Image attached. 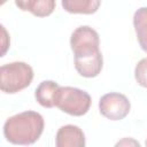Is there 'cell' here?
I'll return each instance as SVG.
<instances>
[{"instance_id":"6da1fadb","label":"cell","mask_w":147,"mask_h":147,"mask_svg":"<svg viewBox=\"0 0 147 147\" xmlns=\"http://www.w3.org/2000/svg\"><path fill=\"white\" fill-rule=\"evenodd\" d=\"M77 72L86 78L96 77L103 65L99 33L88 25L78 26L70 37Z\"/></svg>"},{"instance_id":"7a4b0ae2","label":"cell","mask_w":147,"mask_h":147,"mask_svg":"<svg viewBox=\"0 0 147 147\" xmlns=\"http://www.w3.org/2000/svg\"><path fill=\"white\" fill-rule=\"evenodd\" d=\"M44 117L33 110L23 111L10 116L3 124V136L14 145H32L44 131Z\"/></svg>"},{"instance_id":"3957f363","label":"cell","mask_w":147,"mask_h":147,"mask_svg":"<svg viewBox=\"0 0 147 147\" xmlns=\"http://www.w3.org/2000/svg\"><path fill=\"white\" fill-rule=\"evenodd\" d=\"M32 79L33 70L25 62L16 61L0 68V88L3 93L15 94L26 88Z\"/></svg>"},{"instance_id":"277c9868","label":"cell","mask_w":147,"mask_h":147,"mask_svg":"<svg viewBox=\"0 0 147 147\" xmlns=\"http://www.w3.org/2000/svg\"><path fill=\"white\" fill-rule=\"evenodd\" d=\"M91 95L80 88L72 86H61L56 100V107L71 116H83L91 107Z\"/></svg>"},{"instance_id":"5b68a950","label":"cell","mask_w":147,"mask_h":147,"mask_svg":"<svg viewBox=\"0 0 147 147\" xmlns=\"http://www.w3.org/2000/svg\"><path fill=\"white\" fill-rule=\"evenodd\" d=\"M131 109L129 99L121 93L110 92L100 98L99 110L100 114L110 121H121L125 118Z\"/></svg>"},{"instance_id":"8992f818","label":"cell","mask_w":147,"mask_h":147,"mask_svg":"<svg viewBox=\"0 0 147 147\" xmlns=\"http://www.w3.org/2000/svg\"><path fill=\"white\" fill-rule=\"evenodd\" d=\"M85 144V134L77 125H63L56 132V147H84Z\"/></svg>"},{"instance_id":"52a82bcc","label":"cell","mask_w":147,"mask_h":147,"mask_svg":"<svg viewBox=\"0 0 147 147\" xmlns=\"http://www.w3.org/2000/svg\"><path fill=\"white\" fill-rule=\"evenodd\" d=\"M60 85L53 80H44L41 82L34 92V98L38 103L45 108L56 107V100L59 96Z\"/></svg>"},{"instance_id":"ba28073f","label":"cell","mask_w":147,"mask_h":147,"mask_svg":"<svg viewBox=\"0 0 147 147\" xmlns=\"http://www.w3.org/2000/svg\"><path fill=\"white\" fill-rule=\"evenodd\" d=\"M15 5L23 11H30L37 17L49 16L56 6L55 0H15Z\"/></svg>"},{"instance_id":"9c48e42d","label":"cell","mask_w":147,"mask_h":147,"mask_svg":"<svg viewBox=\"0 0 147 147\" xmlns=\"http://www.w3.org/2000/svg\"><path fill=\"white\" fill-rule=\"evenodd\" d=\"M62 7L70 14H94L100 5L101 0H61Z\"/></svg>"},{"instance_id":"30bf717a","label":"cell","mask_w":147,"mask_h":147,"mask_svg":"<svg viewBox=\"0 0 147 147\" xmlns=\"http://www.w3.org/2000/svg\"><path fill=\"white\" fill-rule=\"evenodd\" d=\"M133 26L141 49L147 53V7H141L134 13Z\"/></svg>"},{"instance_id":"8fae6325","label":"cell","mask_w":147,"mask_h":147,"mask_svg":"<svg viewBox=\"0 0 147 147\" xmlns=\"http://www.w3.org/2000/svg\"><path fill=\"white\" fill-rule=\"evenodd\" d=\"M134 78L137 80V83L147 88V57L141 59L134 69Z\"/></svg>"},{"instance_id":"7c38bea8","label":"cell","mask_w":147,"mask_h":147,"mask_svg":"<svg viewBox=\"0 0 147 147\" xmlns=\"http://www.w3.org/2000/svg\"><path fill=\"white\" fill-rule=\"evenodd\" d=\"M130 145V144H132V145H136V146H139V142H137V141H134V140H127V139H124V140H122V141H119V142H117L116 144V146H119V145Z\"/></svg>"},{"instance_id":"4fadbf2b","label":"cell","mask_w":147,"mask_h":147,"mask_svg":"<svg viewBox=\"0 0 147 147\" xmlns=\"http://www.w3.org/2000/svg\"><path fill=\"white\" fill-rule=\"evenodd\" d=\"M6 1H7V0H1V5H3V3L6 2Z\"/></svg>"},{"instance_id":"5bb4252c","label":"cell","mask_w":147,"mask_h":147,"mask_svg":"<svg viewBox=\"0 0 147 147\" xmlns=\"http://www.w3.org/2000/svg\"><path fill=\"white\" fill-rule=\"evenodd\" d=\"M145 144H146V146H147V140H146V142H145Z\"/></svg>"}]
</instances>
